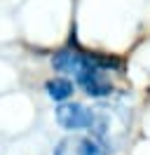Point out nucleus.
I'll return each instance as SVG.
<instances>
[{"label":"nucleus","mask_w":150,"mask_h":155,"mask_svg":"<svg viewBox=\"0 0 150 155\" xmlns=\"http://www.w3.org/2000/svg\"><path fill=\"white\" fill-rule=\"evenodd\" d=\"M94 113L87 110L82 104H61L56 108V122L64 129H82L92 125Z\"/></svg>","instance_id":"obj_1"},{"label":"nucleus","mask_w":150,"mask_h":155,"mask_svg":"<svg viewBox=\"0 0 150 155\" xmlns=\"http://www.w3.org/2000/svg\"><path fill=\"white\" fill-rule=\"evenodd\" d=\"M92 66V57L82 54V52H75V49H64L54 57V68L61 73H73V75H82L87 68Z\"/></svg>","instance_id":"obj_2"},{"label":"nucleus","mask_w":150,"mask_h":155,"mask_svg":"<svg viewBox=\"0 0 150 155\" xmlns=\"http://www.w3.org/2000/svg\"><path fill=\"white\" fill-rule=\"evenodd\" d=\"M77 80H80V85L87 89V94H92V97H106V94H110V89H112L110 80L103 75V71L96 68L94 64L87 68Z\"/></svg>","instance_id":"obj_3"},{"label":"nucleus","mask_w":150,"mask_h":155,"mask_svg":"<svg viewBox=\"0 0 150 155\" xmlns=\"http://www.w3.org/2000/svg\"><path fill=\"white\" fill-rule=\"evenodd\" d=\"M54 155H101V146L96 141H89V139L70 136V139H64L59 143Z\"/></svg>","instance_id":"obj_4"},{"label":"nucleus","mask_w":150,"mask_h":155,"mask_svg":"<svg viewBox=\"0 0 150 155\" xmlns=\"http://www.w3.org/2000/svg\"><path fill=\"white\" fill-rule=\"evenodd\" d=\"M47 94L56 101H64L73 94V82L70 80H66V78H54V80H49L47 82Z\"/></svg>","instance_id":"obj_5"}]
</instances>
